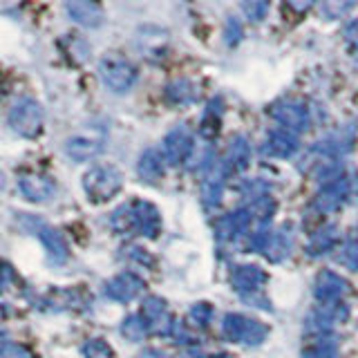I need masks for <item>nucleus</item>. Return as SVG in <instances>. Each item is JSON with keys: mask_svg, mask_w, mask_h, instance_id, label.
Listing matches in <instances>:
<instances>
[{"mask_svg": "<svg viewBox=\"0 0 358 358\" xmlns=\"http://www.w3.org/2000/svg\"><path fill=\"white\" fill-rule=\"evenodd\" d=\"M99 76L108 90L123 94L137 83V67H134L126 56H121L117 52H108L103 59L99 61Z\"/></svg>", "mask_w": 358, "mask_h": 358, "instance_id": "f257e3e1", "label": "nucleus"}, {"mask_svg": "<svg viewBox=\"0 0 358 358\" xmlns=\"http://www.w3.org/2000/svg\"><path fill=\"white\" fill-rule=\"evenodd\" d=\"M123 184V177L115 166H94L90 168L83 177V188L85 195L94 201V204H103V201L112 199Z\"/></svg>", "mask_w": 358, "mask_h": 358, "instance_id": "f03ea898", "label": "nucleus"}, {"mask_svg": "<svg viewBox=\"0 0 358 358\" xmlns=\"http://www.w3.org/2000/svg\"><path fill=\"white\" fill-rule=\"evenodd\" d=\"M222 334H224V338H229L231 343L255 347L264 343V338L268 336V327L260 320L244 316V313H227L222 320Z\"/></svg>", "mask_w": 358, "mask_h": 358, "instance_id": "7ed1b4c3", "label": "nucleus"}, {"mask_svg": "<svg viewBox=\"0 0 358 358\" xmlns=\"http://www.w3.org/2000/svg\"><path fill=\"white\" fill-rule=\"evenodd\" d=\"M291 233L287 229H275V231H260L253 235L251 249L262 253L268 262H282L291 253Z\"/></svg>", "mask_w": 358, "mask_h": 358, "instance_id": "20e7f679", "label": "nucleus"}, {"mask_svg": "<svg viewBox=\"0 0 358 358\" xmlns=\"http://www.w3.org/2000/svg\"><path fill=\"white\" fill-rule=\"evenodd\" d=\"M9 126L22 137H36L43 128V108L34 99H20L9 110Z\"/></svg>", "mask_w": 358, "mask_h": 358, "instance_id": "39448f33", "label": "nucleus"}, {"mask_svg": "<svg viewBox=\"0 0 358 358\" xmlns=\"http://www.w3.org/2000/svg\"><path fill=\"white\" fill-rule=\"evenodd\" d=\"M347 195H350V179H347V175H338L320 186L318 195L313 197V208L327 215V213L338 210L345 204Z\"/></svg>", "mask_w": 358, "mask_h": 358, "instance_id": "423d86ee", "label": "nucleus"}, {"mask_svg": "<svg viewBox=\"0 0 358 358\" xmlns=\"http://www.w3.org/2000/svg\"><path fill=\"white\" fill-rule=\"evenodd\" d=\"M106 145V132L101 128H92L87 132H78L65 141V152L76 162H87L96 157Z\"/></svg>", "mask_w": 358, "mask_h": 358, "instance_id": "0eeeda50", "label": "nucleus"}, {"mask_svg": "<svg viewBox=\"0 0 358 358\" xmlns=\"http://www.w3.org/2000/svg\"><path fill=\"white\" fill-rule=\"evenodd\" d=\"M271 117L282 123L285 130L291 132H305L309 128V110L300 103V101H291V99H282L273 103L271 108Z\"/></svg>", "mask_w": 358, "mask_h": 358, "instance_id": "6e6552de", "label": "nucleus"}, {"mask_svg": "<svg viewBox=\"0 0 358 358\" xmlns=\"http://www.w3.org/2000/svg\"><path fill=\"white\" fill-rule=\"evenodd\" d=\"M193 155V134L186 126H177L164 137V159L171 166L184 164Z\"/></svg>", "mask_w": 358, "mask_h": 358, "instance_id": "1a4fd4ad", "label": "nucleus"}, {"mask_svg": "<svg viewBox=\"0 0 358 358\" xmlns=\"http://www.w3.org/2000/svg\"><path fill=\"white\" fill-rule=\"evenodd\" d=\"M350 285L345 282V278H341L336 271L322 268V271L313 280V296H316L322 305H336L341 302V298L347 294Z\"/></svg>", "mask_w": 358, "mask_h": 358, "instance_id": "9d476101", "label": "nucleus"}, {"mask_svg": "<svg viewBox=\"0 0 358 358\" xmlns=\"http://www.w3.org/2000/svg\"><path fill=\"white\" fill-rule=\"evenodd\" d=\"M266 271L255 264H240L233 268L231 273V285L238 291L242 298H246L249 294H260V289L266 285Z\"/></svg>", "mask_w": 358, "mask_h": 358, "instance_id": "9b49d317", "label": "nucleus"}, {"mask_svg": "<svg viewBox=\"0 0 358 358\" xmlns=\"http://www.w3.org/2000/svg\"><path fill=\"white\" fill-rule=\"evenodd\" d=\"M145 289V282L137 273H119L106 282V296L117 302H130Z\"/></svg>", "mask_w": 358, "mask_h": 358, "instance_id": "f8f14e48", "label": "nucleus"}, {"mask_svg": "<svg viewBox=\"0 0 358 358\" xmlns=\"http://www.w3.org/2000/svg\"><path fill=\"white\" fill-rule=\"evenodd\" d=\"M132 210H134V229L141 235H145V238H157L162 231V215L155 208V204L145 199H134Z\"/></svg>", "mask_w": 358, "mask_h": 358, "instance_id": "ddd939ff", "label": "nucleus"}, {"mask_svg": "<svg viewBox=\"0 0 358 358\" xmlns=\"http://www.w3.org/2000/svg\"><path fill=\"white\" fill-rule=\"evenodd\" d=\"M251 213L246 208H240V210H233L229 215H224L220 222H217V240L220 242H231V240H238L242 235H246L251 227Z\"/></svg>", "mask_w": 358, "mask_h": 358, "instance_id": "4468645a", "label": "nucleus"}, {"mask_svg": "<svg viewBox=\"0 0 358 358\" xmlns=\"http://www.w3.org/2000/svg\"><path fill=\"white\" fill-rule=\"evenodd\" d=\"M38 220V217H36ZM34 217H29V222H31V231L34 233H38V238H41V242L45 244V249H48V253H50V260L54 262V264H63V262H67V255H70V251H67V244H65V240L61 238V233L59 231H54V229H50V227H45V224H41V222H36Z\"/></svg>", "mask_w": 358, "mask_h": 358, "instance_id": "2eb2a0df", "label": "nucleus"}, {"mask_svg": "<svg viewBox=\"0 0 358 358\" xmlns=\"http://www.w3.org/2000/svg\"><path fill=\"white\" fill-rule=\"evenodd\" d=\"M143 320L148 322V329L155 334H171L173 322L168 316V305L166 300L150 296L143 300Z\"/></svg>", "mask_w": 358, "mask_h": 358, "instance_id": "dca6fc26", "label": "nucleus"}, {"mask_svg": "<svg viewBox=\"0 0 358 358\" xmlns=\"http://www.w3.org/2000/svg\"><path fill=\"white\" fill-rule=\"evenodd\" d=\"M65 11L83 27H99L103 22V9L94 0H65Z\"/></svg>", "mask_w": 358, "mask_h": 358, "instance_id": "f3484780", "label": "nucleus"}, {"mask_svg": "<svg viewBox=\"0 0 358 358\" xmlns=\"http://www.w3.org/2000/svg\"><path fill=\"white\" fill-rule=\"evenodd\" d=\"M18 188L20 193L25 195L27 199L34 201H43L50 199L54 195V182L50 177L45 175H36V173H25L18 177Z\"/></svg>", "mask_w": 358, "mask_h": 358, "instance_id": "a211bd4d", "label": "nucleus"}, {"mask_svg": "<svg viewBox=\"0 0 358 358\" xmlns=\"http://www.w3.org/2000/svg\"><path fill=\"white\" fill-rule=\"evenodd\" d=\"M296 150H298L296 132H291V130H271V132H268V137L264 141V152L266 155L282 157V159H287V157L296 155Z\"/></svg>", "mask_w": 358, "mask_h": 358, "instance_id": "6ab92c4d", "label": "nucleus"}, {"mask_svg": "<svg viewBox=\"0 0 358 358\" xmlns=\"http://www.w3.org/2000/svg\"><path fill=\"white\" fill-rule=\"evenodd\" d=\"M224 166H210L208 173L201 182V201L206 208H213L220 204L222 199V188H224Z\"/></svg>", "mask_w": 358, "mask_h": 358, "instance_id": "aec40b11", "label": "nucleus"}, {"mask_svg": "<svg viewBox=\"0 0 358 358\" xmlns=\"http://www.w3.org/2000/svg\"><path fill=\"white\" fill-rule=\"evenodd\" d=\"M251 162V143L244 137H233L227 157H224V171H244Z\"/></svg>", "mask_w": 358, "mask_h": 358, "instance_id": "412c9836", "label": "nucleus"}, {"mask_svg": "<svg viewBox=\"0 0 358 358\" xmlns=\"http://www.w3.org/2000/svg\"><path fill=\"white\" fill-rule=\"evenodd\" d=\"M164 157L159 150L155 148H148L141 157H139V164H137V173L143 182H157V179H162L164 175Z\"/></svg>", "mask_w": 358, "mask_h": 358, "instance_id": "4be33fe9", "label": "nucleus"}, {"mask_svg": "<svg viewBox=\"0 0 358 358\" xmlns=\"http://www.w3.org/2000/svg\"><path fill=\"white\" fill-rule=\"evenodd\" d=\"M336 238H338V233H336V227H322L320 231H316L309 238V242H307V255H311V257L324 255L334 246Z\"/></svg>", "mask_w": 358, "mask_h": 358, "instance_id": "5701e85b", "label": "nucleus"}, {"mask_svg": "<svg viewBox=\"0 0 358 358\" xmlns=\"http://www.w3.org/2000/svg\"><path fill=\"white\" fill-rule=\"evenodd\" d=\"M246 210L251 213L253 222L266 224L268 220L273 217V213H275V201H273L271 197H268V195H264V197H260V199L249 201V206H246Z\"/></svg>", "mask_w": 358, "mask_h": 358, "instance_id": "b1692460", "label": "nucleus"}, {"mask_svg": "<svg viewBox=\"0 0 358 358\" xmlns=\"http://www.w3.org/2000/svg\"><path fill=\"white\" fill-rule=\"evenodd\" d=\"M354 7H356V0H322L320 11L327 20H338L350 14Z\"/></svg>", "mask_w": 358, "mask_h": 358, "instance_id": "393cba45", "label": "nucleus"}, {"mask_svg": "<svg viewBox=\"0 0 358 358\" xmlns=\"http://www.w3.org/2000/svg\"><path fill=\"white\" fill-rule=\"evenodd\" d=\"M110 224H112V229H115L117 233H130V231H137V229H134V210H132V204L119 206L115 213H112Z\"/></svg>", "mask_w": 358, "mask_h": 358, "instance_id": "a878e982", "label": "nucleus"}, {"mask_svg": "<svg viewBox=\"0 0 358 358\" xmlns=\"http://www.w3.org/2000/svg\"><path fill=\"white\" fill-rule=\"evenodd\" d=\"M166 96L171 99L173 103H190V101L195 99V87L188 81H184V78H179V81H173L166 87Z\"/></svg>", "mask_w": 358, "mask_h": 358, "instance_id": "bb28decb", "label": "nucleus"}, {"mask_svg": "<svg viewBox=\"0 0 358 358\" xmlns=\"http://www.w3.org/2000/svg\"><path fill=\"white\" fill-rule=\"evenodd\" d=\"M121 334L126 336L128 341H143V336L148 334V322H145L141 316H130L123 320Z\"/></svg>", "mask_w": 358, "mask_h": 358, "instance_id": "cd10ccee", "label": "nucleus"}, {"mask_svg": "<svg viewBox=\"0 0 358 358\" xmlns=\"http://www.w3.org/2000/svg\"><path fill=\"white\" fill-rule=\"evenodd\" d=\"M271 0H242V11L251 22H260L268 14Z\"/></svg>", "mask_w": 358, "mask_h": 358, "instance_id": "c85d7f7f", "label": "nucleus"}, {"mask_svg": "<svg viewBox=\"0 0 358 358\" xmlns=\"http://www.w3.org/2000/svg\"><path fill=\"white\" fill-rule=\"evenodd\" d=\"M83 356L85 358H112V347L101 341V338H90L85 345H83Z\"/></svg>", "mask_w": 358, "mask_h": 358, "instance_id": "c756f323", "label": "nucleus"}, {"mask_svg": "<svg viewBox=\"0 0 358 358\" xmlns=\"http://www.w3.org/2000/svg\"><path fill=\"white\" fill-rule=\"evenodd\" d=\"M338 262L345 264L347 268H352V271H358V240H352L343 246Z\"/></svg>", "mask_w": 358, "mask_h": 358, "instance_id": "7c9ffc66", "label": "nucleus"}, {"mask_svg": "<svg viewBox=\"0 0 358 358\" xmlns=\"http://www.w3.org/2000/svg\"><path fill=\"white\" fill-rule=\"evenodd\" d=\"M343 41H345V45H347V50H350V54H352V59L358 63V18H354L350 25L345 27V31H343Z\"/></svg>", "mask_w": 358, "mask_h": 358, "instance_id": "2f4dec72", "label": "nucleus"}, {"mask_svg": "<svg viewBox=\"0 0 358 358\" xmlns=\"http://www.w3.org/2000/svg\"><path fill=\"white\" fill-rule=\"evenodd\" d=\"M210 318H213V309L208 302H197V305L190 307V320L199 324V327H206Z\"/></svg>", "mask_w": 358, "mask_h": 358, "instance_id": "473e14b6", "label": "nucleus"}, {"mask_svg": "<svg viewBox=\"0 0 358 358\" xmlns=\"http://www.w3.org/2000/svg\"><path fill=\"white\" fill-rule=\"evenodd\" d=\"M0 358H34L27 347H22L18 343H7L5 350L0 352Z\"/></svg>", "mask_w": 358, "mask_h": 358, "instance_id": "72a5a7b5", "label": "nucleus"}, {"mask_svg": "<svg viewBox=\"0 0 358 358\" xmlns=\"http://www.w3.org/2000/svg\"><path fill=\"white\" fill-rule=\"evenodd\" d=\"M302 358H338V354H336L334 347H311Z\"/></svg>", "mask_w": 358, "mask_h": 358, "instance_id": "f704fd0d", "label": "nucleus"}, {"mask_svg": "<svg viewBox=\"0 0 358 358\" xmlns=\"http://www.w3.org/2000/svg\"><path fill=\"white\" fill-rule=\"evenodd\" d=\"M240 34H242L240 22L235 18H229L227 20V41H229V45H235V41H240Z\"/></svg>", "mask_w": 358, "mask_h": 358, "instance_id": "c9c22d12", "label": "nucleus"}, {"mask_svg": "<svg viewBox=\"0 0 358 358\" xmlns=\"http://www.w3.org/2000/svg\"><path fill=\"white\" fill-rule=\"evenodd\" d=\"M313 3H316V0H287V5L294 11H298V14H305Z\"/></svg>", "mask_w": 358, "mask_h": 358, "instance_id": "e433bc0d", "label": "nucleus"}, {"mask_svg": "<svg viewBox=\"0 0 358 358\" xmlns=\"http://www.w3.org/2000/svg\"><path fill=\"white\" fill-rule=\"evenodd\" d=\"M9 282H11V268L5 262H0V291H3Z\"/></svg>", "mask_w": 358, "mask_h": 358, "instance_id": "4c0bfd02", "label": "nucleus"}, {"mask_svg": "<svg viewBox=\"0 0 358 358\" xmlns=\"http://www.w3.org/2000/svg\"><path fill=\"white\" fill-rule=\"evenodd\" d=\"M137 358H171V356L159 352V350H143Z\"/></svg>", "mask_w": 358, "mask_h": 358, "instance_id": "58836bf2", "label": "nucleus"}, {"mask_svg": "<svg viewBox=\"0 0 358 358\" xmlns=\"http://www.w3.org/2000/svg\"><path fill=\"white\" fill-rule=\"evenodd\" d=\"M5 345H7V343H5V331H3V329H0V352H3V350H5Z\"/></svg>", "mask_w": 358, "mask_h": 358, "instance_id": "ea45409f", "label": "nucleus"}, {"mask_svg": "<svg viewBox=\"0 0 358 358\" xmlns=\"http://www.w3.org/2000/svg\"><path fill=\"white\" fill-rule=\"evenodd\" d=\"M206 358H233V356H229V354H210Z\"/></svg>", "mask_w": 358, "mask_h": 358, "instance_id": "a19ab883", "label": "nucleus"}, {"mask_svg": "<svg viewBox=\"0 0 358 358\" xmlns=\"http://www.w3.org/2000/svg\"><path fill=\"white\" fill-rule=\"evenodd\" d=\"M0 186H3V175H0Z\"/></svg>", "mask_w": 358, "mask_h": 358, "instance_id": "79ce46f5", "label": "nucleus"}]
</instances>
